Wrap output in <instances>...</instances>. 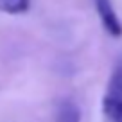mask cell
<instances>
[{
    "label": "cell",
    "instance_id": "cell-1",
    "mask_svg": "<svg viewBox=\"0 0 122 122\" xmlns=\"http://www.w3.org/2000/svg\"><path fill=\"white\" fill-rule=\"evenodd\" d=\"M95 4V11L101 18V23L106 29V32L113 38H120L122 36V22L115 13V7L111 4V0H93Z\"/></svg>",
    "mask_w": 122,
    "mask_h": 122
},
{
    "label": "cell",
    "instance_id": "cell-2",
    "mask_svg": "<svg viewBox=\"0 0 122 122\" xmlns=\"http://www.w3.org/2000/svg\"><path fill=\"white\" fill-rule=\"evenodd\" d=\"M56 122H81V108L72 99H61L56 108Z\"/></svg>",
    "mask_w": 122,
    "mask_h": 122
},
{
    "label": "cell",
    "instance_id": "cell-3",
    "mask_svg": "<svg viewBox=\"0 0 122 122\" xmlns=\"http://www.w3.org/2000/svg\"><path fill=\"white\" fill-rule=\"evenodd\" d=\"M106 99L122 102V59L115 65L113 72H111L110 83H108V90H106Z\"/></svg>",
    "mask_w": 122,
    "mask_h": 122
},
{
    "label": "cell",
    "instance_id": "cell-4",
    "mask_svg": "<svg viewBox=\"0 0 122 122\" xmlns=\"http://www.w3.org/2000/svg\"><path fill=\"white\" fill-rule=\"evenodd\" d=\"M30 7V0H0V11L7 15H23Z\"/></svg>",
    "mask_w": 122,
    "mask_h": 122
}]
</instances>
